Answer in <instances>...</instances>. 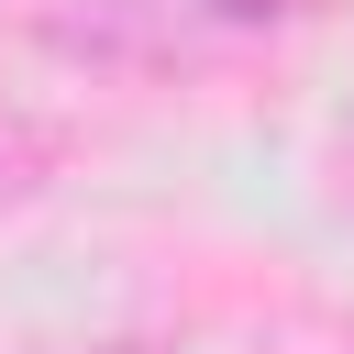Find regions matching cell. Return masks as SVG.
Segmentation results:
<instances>
[{
  "label": "cell",
  "mask_w": 354,
  "mask_h": 354,
  "mask_svg": "<svg viewBox=\"0 0 354 354\" xmlns=\"http://www.w3.org/2000/svg\"><path fill=\"white\" fill-rule=\"evenodd\" d=\"M310 0H66V11H44V44L88 55V66H122V77H155V66L221 55L243 33H277Z\"/></svg>",
  "instance_id": "1"
},
{
  "label": "cell",
  "mask_w": 354,
  "mask_h": 354,
  "mask_svg": "<svg viewBox=\"0 0 354 354\" xmlns=\"http://www.w3.org/2000/svg\"><path fill=\"white\" fill-rule=\"evenodd\" d=\"M77 354H155V343H133V332H122V343H77Z\"/></svg>",
  "instance_id": "3"
},
{
  "label": "cell",
  "mask_w": 354,
  "mask_h": 354,
  "mask_svg": "<svg viewBox=\"0 0 354 354\" xmlns=\"http://www.w3.org/2000/svg\"><path fill=\"white\" fill-rule=\"evenodd\" d=\"M55 177H66V122L33 111V100H0V221L33 210Z\"/></svg>",
  "instance_id": "2"
}]
</instances>
